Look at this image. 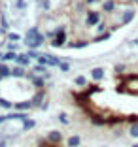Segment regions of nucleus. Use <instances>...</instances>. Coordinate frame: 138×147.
<instances>
[{
    "label": "nucleus",
    "mask_w": 138,
    "mask_h": 147,
    "mask_svg": "<svg viewBox=\"0 0 138 147\" xmlns=\"http://www.w3.org/2000/svg\"><path fill=\"white\" fill-rule=\"evenodd\" d=\"M46 40H48V38H46V34L40 32L38 26H30L29 30H27L25 40H23V42H25V45L29 49H40L44 43H46Z\"/></svg>",
    "instance_id": "f257e3e1"
},
{
    "label": "nucleus",
    "mask_w": 138,
    "mask_h": 147,
    "mask_svg": "<svg viewBox=\"0 0 138 147\" xmlns=\"http://www.w3.org/2000/svg\"><path fill=\"white\" fill-rule=\"evenodd\" d=\"M102 21V11H99V9H87V13L83 15V25L87 26V28H93V26H97L99 23Z\"/></svg>",
    "instance_id": "f03ea898"
},
{
    "label": "nucleus",
    "mask_w": 138,
    "mask_h": 147,
    "mask_svg": "<svg viewBox=\"0 0 138 147\" xmlns=\"http://www.w3.org/2000/svg\"><path fill=\"white\" fill-rule=\"evenodd\" d=\"M55 32H57V34H55V38L51 40V47H55V49L65 47V45H66V40H68V32H66V26H65V25L57 26Z\"/></svg>",
    "instance_id": "7ed1b4c3"
},
{
    "label": "nucleus",
    "mask_w": 138,
    "mask_h": 147,
    "mask_svg": "<svg viewBox=\"0 0 138 147\" xmlns=\"http://www.w3.org/2000/svg\"><path fill=\"white\" fill-rule=\"evenodd\" d=\"M25 79H29V81L32 83V87H34L36 91H38V89H46V81H48V79L44 78V76H40V74H34L32 70L27 74V78H25Z\"/></svg>",
    "instance_id": "20e7f679"
},
{
    "label": "nucleus",
    "mask_w": 138,
    "mask_h": 147,
    "mask_svg": "<svg viewBox=\"0 0 138 147\" xmlns=\"http://www.w3.org/2000/svg\"><path fill=\"white\" fill-rule=\"evenodd\" d=\"M121 91L125 92H138V76H131V78H123V85H121Z\"/></svg>",
    "instance_id": "39448f33"
},
{
    "label": "nucleus",
    "mask_w": 138,
    "mask_h": 147,
    "mask_svg": "<svg viewBox=\"0 0 138 147\" xmlns=\"http://www.w3.org/2000/svg\"><path fill=\"white\" fill-rule=\"evenodd\" d=\"M46 98H48V92H46V89H38V91H36V94L30 98V102H32V106H34V108L40 109V108H42V104L46 102Z\"/></svg>",
    "instance_id": "423d86ee"
},
{
    "label": "nucleus",
    "mask_w": 138,
    "mask_h": 147,
    "mask_svg": "<svg viewBox=\"0 0 138 147\" xmlns=\"http://www.w3.org/2000/svg\"><path fill=\"white\" fill-rule=\"evenodd\" d=\"M63 138H65V136H63V132H61V130H49L48 136H46V140H48L51 145H57V147L63 143Z\"/></svg>",
    "instance_id": "0eeeda50"
},
{
    "label": "nucleus",
    "mask_w": 138,
    "mask_h": 147,
    "mask_svg": "<svg viewBox=\"0 0 138 147\" xmlns=\"http://www.w3.org/2000/svg\"><path fill=\"white\" fill-rule=\"evenodd\" d=\"M134 17H136V9L134 8H129V9H125V11L121 13V26H125V25H129V23H133L134 21Z\"/></svg>",
    "instance_id": "6e6552de"
},
{
    "label": "nucleus",
    "mask_w": 138,
    "mask_h": 147,
    "mask_svg": "<svg viewBox=\"0 0 138 147\" xmlns=\"http://www.w3.org/2000/svg\"><path fill=\"white\" fill-rule=\"evenodd\" d=\"M89 119H91V125H95V126H106L108 125V117L99 115V113L89 111Z\"/></svg>",
    "instance_id": "1a4fd4ad"
},
{
    "label": "nucleus",
    "mask_w": 138,
    "mask_h": 147,
    "mask_svg": "<svg viewBox=\"0 0 138 147\" xmlns=\"http://www.w3.org/2000/svg\"><path fill=\"white\" fill-rule=\"evenodd\" d=\"M117 8V0H104V2H100V11L102 13H114Z\"/></svg>",
    "instance_id": "9d476101"
},
{
    "label": "nucleus",
    "mask_w": 138,
    "mask_h": 147,
    "mask_svg": "<svg viewBox=\"0 0 138 147\" xmlns=\"http://www.w3.org/2000/svg\"><path fill=\"white\" fill-rule=\"evenodd\" d=\"M104 76H106V70H104V66H95V68L91 70V79L95 83H100L104 79Z\"/></svg>",
    "instance_id": "9b49d317"
},
{
    "label": "nucleus",
    "mask_w": 138,
    "mask_h": 147,
    "mask_svg": "<svg viewBox=\"0 0 138 147\" xmlns=\"http://www.w3.org/2000/svg\"><path fill=\"white\" fill-rule=\"evenodd\" d=\"M27 74H29V72H27V68H25V66H21V64H15L12 68V78L13 79H23V78H27Z\"/></svg>",
    "instance_id": "f8f14e48"
},
{
    "label": "nucleus",
    "mask_w": 138,
    "mask_h": 147,
    "mask_svg": "<svg viewBox=\"0 0 138 147\" xmlns=\"http://www.w3.org/2000/svg\"><path fill=\"white\" fill-rule=\"evenodd\" d=\"M15 64H21V66H25V68H30V66H32V59H30L27 53H19Z\"/></svg>",
    "instance_id": "ddd939ff"
},
{
    "label": "nucleus",
    "mask_w": 138,
    "mask_h": 147,
    "mask_svg": "<svg viewBox=\"0 0 138 147\" xmlns=\"http://www.w3.org/2000/svg\"><path fill=\"white\" fill-rule=\"evenodd\" d=\"M34 106H32V102L30 100H23V102H15L13 104V109L15 111H29V109H32Z\"/></svg>",
    "instance_id": "4468645a"
},
{
    "label": "nucleus",
    "mask_w": 138,
    "mask_h": 147,
    "mask_svg": "<svg viewBox=\"0 0 138 147\" xmlns=\"http://www.w3.org/2000/svg\"><path fill=\"white\" fill-rule=\"evenodd\" d=\"M112 32H114V30H110V28H108L106 32H100V34H97L95 38L91 40V43H100V42H106V40H110V38H112Z\"/></svg>",
    "instance_id": "2eb2a0df"
},
{
    "label": "nucleus",
    "mask_w": 138,
    "mask_h": 147,
    "mask_svg": "<svg viewBox=\"0 0 138 147\" xmlns=\"http://www.w3.org/2000/svg\"><path fill=\"white\" fill-rule=\"evenodd\" d=\"M89 43H91L89 40H74V42L68 43V47H72V49H83V47H87Z\"/></svg>",
    "instance_id": "dca6fc26"
},
{
    "label": "nucleus",
    "mask_w": 138,
    "mask_h": 147,
    "mask_svg": "<svg viewBox=\"0 0 138 147\" xmlns=\"http://www.w3.org/2000/svg\"><path fill=\"white\" fill-rule=\"evenodd\" d=\"M66 145H68V147H80V145H82V136L72 134L68 140H66Z\"/></svg>",
    "instance_id": "f3484780"
},
{
    "label": "nucleus",
    "mask_w": 138,
    "mask_h": 147,
    "mask_svg": "<svg viewBox=\"0 0 138 147\" xmlns=\"http://www.w3.org/2000/svg\"><path fill=\"white\" fill-rule=\"evenodd\" d=\"M30 70H32L34 74H40V76H46V74L49 72L48 64H40V62H38V64H32V66H30Z\"/></svg>",
    "instance_id": "a211bd4d"
},
{
    "label": "nucleus",
    "mask_w": 138,
    "mask_h": 147,
    "mask_svg": "<svg viewBox=\"0 0 138 147\" xmlns=\"http://www.w3.org/2000/svg\"><path fill=\"white\" fill-rule=\"evenodd\" d=\"M0 74H2L6 79L12 78V68H10V64L6 61H0Z\"/></svg>",
    "instance_id": "6ab92c4d"
},
{
    "label": "nucleus",
    "mask_w": 138,
    "mask_h": 147,
    "mask_svg": "<svg viewBox=\"0 0 138 147\" xmlns=\"http://www.w3.org/2000/svg\"><path fill=\"white\" fill-rule=\"evenodd\" d=\"M74 85L80 87V89H85V87L89 85V79H87L85 76H76V78H74Z\"/></svg>",
    "instance_id": "aec40b11"
},
{
    "label": "nucleus",
    "mask_w": 138,
    "mask_h": 147,
    "mask_svg": "<svg viewBox=\"0 0 138 147\" xmlns=\"http://www.w3.org/2000/svg\"><path fill=\"white\" fill-rule=\"evenodd\" d=\"M34 126H36V121H34V119H30V117H27V119H23V125H21L23 132H29V130H32Z\"/></svg>",
    "instance_id": "412c9836"
},
{
    "label": "nucleus",
    "mask_w": 138,
    "mask_h": 147,
    "mask_svg": "<svg viewBox=\"0 0 138 147\" xmlns=\"http://www.w3.org/2000/svg\"><path fill=\"white\" fill-rule=\"evenodd\" d=\"M61 62H63V59H59V57L51 55V53H48V66H59Z\"/></svg>",
    "instance_id": "4be33fe9"
},
{
    "label": "nucleus",
    "mask_w": 138,
    "mask_h": 147,
    "mask_svg": "<svg viewBox=\"0 0 138 147\" xmlns=\"http://www.w3.org/2000/svg\"><path fill=\"white\" fill-rule=\"evenodd\" d=\"M27 6H29V2H27V0H13V9L23 11V9H27Z\"/></svg>",
    "instance_id": "5701e85b"
},
{
    "label": "nucleus",
    "mask_w": 138,
    "mask_h": 147,
    "mask_svg": "<svg viewBox=\"0 0 138 147\" xmlns=\"http://www.w3.org/2000/svg\"><path fill=\"white\" fill-rule=\"evenodd\" d=\"M13 104H15V102H10V100H6V98H2V96H0V108H2V109L12 111V109H13Z\"/></svg>",
    "instance_id": "b1692460"
},
{
    "label": "nucleus",
    "mask_w": 138,
    "mask_h": 147,
    "mask_svg": "<svg viewBox=\"0 0 138 147\" xmlns=\"http://www.w3.org/2000/svg\"><path fill=\"white\" fill-rule=\"evenodd\" d=\"M57 119H59V123H61V125H65V126H68V125H70V117L66 115L65 111H59Z\"/></svg>",
    "instance_id": "393cba45"
},
{
    "label": "nucleus",
    "mask_w": 138,
    "mask_h": 147,
    "mask_svg": "<svg viewBox=\"0 0 138 147\" xmlns=\"http://www.w3.org/2000/svg\"><path fill=\"white\" fill-rule=\"evenodd\" d=\"M4 61L6 62H10V61L15 62V61H17V51H10V49H8V51L4 53Z\"/></svg>",
    "instance_id": "a878e982"
},
{
    "label": "nucleus",
    "mask_w": 138,
    "mask_h": 147,
    "mask_svg": "<svg viewBox=\"0 0 138 147\" xmlns=\"http://www.w3.org/2000/svg\"><path fill=\"white\" fill-rule=\"evenodd\" d=\"M129 136H131V138H138V121L136 123H131V126H129Z\"/></svg>",
    "instance_id": "bb28decb"
},
{
    "label": "nucleus",
    "mask_w": 138,
    "mask_h": 147,
    "mask_svg": "<svg viewBox=\"0 0 138 147\" xmlns=\"http://www.w3.org/2000/svg\"><path fill=\"white\" fill-rule=\"evenodd\" d=\"M6 38L10 40V42H21V34H19V32H8V34H6Z\"/></svg>",
    "instance_id": "cd10ccee"
},
{
    "label": "nucleus",
    "mask_w": 138,
    "mask_h": 147,
    "mask_svg": "<svg viewBox=\"0 0 138 147\" xmlns=\"http://www.w3.org/2000/svg\"><path fill=\"white\" fill-rule=\"evenodd\" d=\"M27 55H29L30 59H32V61H38V59H40V55H42V53H40L38 49H27Z\"/></svg>",
    "instance_id": "c85d7f7f"
},
{
    "label": "nucleus",
    "mask_w": 138,
    "mask_h": 147,
    "mask_svg": "<svg viewBox=\"0 0 138 147\" xmlns=\"http://www.w3.org/2000/svg\"><path fill=\"white\" fill-rule=\"evenodd\" d=\"M59 70L61 72H68L70 70V59H63V62L59 64Z\"/></svg>",
    "instance_id": "c756f323"
},
{
    "label": "nucleus",
    "mask_w": 138,
    "mask_h": 147,
    "mask_svg": "<svg viewBox=\"0 0 138 147\" xmlns=\"http://www.w3.org/2000/svg\"><path fill=\"white\" fill-rule=\"evenodd\" d=\"M125 70H127V64H125V62H117V64L114 66V72H116V74H123Z\"/></svg>",
    "instance_id": "7c9ffc66"
},
{
    "label": "nucleus",
    "mask_w": 138,
    "mask_h": 147,
    "mask_svg": "<svg viewBox=\"0 0 138 147\" xmlns=\"http://www.w3.org/2000/svg\"><path fill=\"white\" fill-rule=\"evenodd\" d=\"M40 2V9H44V11H49V8H51V4H49V0H38Z\"/></svg>",
    "instance_id": "2f4dec72"
},
{
    "label": "nucleus",
    "mask_w": 138,
    "mask_h": 147,
    "mask_svg": "<svg viewBox=\"0 0 138 147\" xmlns=\"http://www.w3.org/2000/svg\"><path fill=\"white\" fill-rule=\"evenodd\" d=\"M19 47H21L19 42H10V40H8V49H10V51H19Z\"/></svg>",
    "instance_id": "473e14b6"
},
{
    "label": "nucleus",
    "mask_w": 138,
    "mask_h": 147,
    "mask_svg": "<svg viewBox=\"0 0 138 147\" xmlns=\"http://www.w3.org/2000/svg\"><path fill=\"white\" fill-rule=\"evenodd\" d=\"M108 30V25H106V21H100L99 25H97V32H106Z\"/></svg>",
    "instance_id": "72a5a7b5"
},
{
    "label": "nucleus",
    "mask_w": 138,
    "mask_h": 147,
    "mask_svg": "<svg viewBox=\"0 0 138 147\" xmlns=\"http://www.w3.org/2000/svg\"><path fill=\"white\" fill-rule=\"evenodd\" d=\"M55 34H57V32H55V30H48V32H46V38H49V40H53V38H55Z\"/></svg>",
    "instance_id": "f704fd0d"
},
{
    "label": "nucleus",
    "mask_w": 138,
    "mask_h": 147,
    "mask_svg": "<svg viewBox=\"0 0 138 147\" xmlns=\"http://www.w3.org/2000/svg\"><path fill=\"white\" fill-rule=\"evenodd\" d=\"M4 123H8V115H0V126L4 125Z\"/></svg>",
    "instance_id": "c9c22d12"
},
{
    "label": "nucleus",
    "mask_w": 138,
    "mask_h": 147,
    "mask_svg": "<svg viewBox=\"0 0 138 147\" xmlns=\"http://www.w3.org/2000/svg\"><path fill=\"white\" fill-rule=\"evenodd\" d=\"M0 147H8V140L6 138H0Z\"/></svg>",
    "instance_id": "e433bc0d"
},
{
    "label": "nucleus",
    "mask_w": 138,
    "mask_h": 147,
    "mask_svg": "<svg viewBox=\"0 0 138 147\" xmlns=\"http://www.w3.org/2000/svg\"><path fill=\"white\" fill-rule=\"evenodd\" d=\"M97 2H99V0H85V4H87V6H89V8H91V6H95V4H97Z\"/></svg>",
    "instance_id": "4c0bfd02"
},
{
    "label": "nucleus",
    "mask_w": 138,
    "mask_h": 147,
    "mask_svg": "<svg viewBox=\"0 0 138 147\" xmlns=\"http://www.w3.org/2000/svg\"><path fill=\"white\" fill-rule=\"evenodd\" d=\"M131 45H133V47H138V38H134V40H131Z\"/></svg>",
    "instance_id": "58836bf2"
},
{
    "label": "nucleus",
    "mask_w": 138,
    "mask_h": 147,
    "mask_svg": "<svg viewBox=\"0 0 138 147\" xmlns=\"http://www.w3.org/2000/svg\"><path fill=\"white\" fill-rule=\"evenodd\" d=\"M114 134H116V136H121V134H123V130H121V128H114Z\"/></svg>",
    "instance_id": "ea45409f"
},
{
    "label": "nucleus",
    "mask_w": 138,
    "mask_h": 147,
    "mask_svg": "<svg viewBox=\"0 0 138 147\" xmlns=\"http://www.w3.org/2000/svg\"><path fill=\"white\" fill-rule=\"evenodd\" d=\"M131 2H134V4H138V0H125V4H131Z\"/></svg>",
    "instance_id": "a19ab883"
},
{
    "label": "nucleus",
    "mask_w": 138,
    "mask_h": 147,
    "mask_svg": "<svg viewBox=\"0 0 138 147\" xmlns=\"http://www.w3.org/2000/svg\"><path fill=\"white\" fill-rule=\"evenodd\" d=\"M0 61H4V53L0 51Z\"/></svg>",
    "instance_id": "79ce46f5"
},
{
    "label": "nucleus",
    "mask_w": 138,
    "mask_h": 147,
    "mask_svg": "<svg viewBox=\"0 0 138 147\" xmlns=\"http://www.w3.org/2000/svg\"><path fill=\"white\" fill-rule=\"evenodd\" d=\"M4 79H6V78H4V76H2V74H0V81H4Z\"/></svg>",
    "instance_id": "37998d69"
},
{
    "label": "nucleus",
    "mask_w": 138,
    "mask_h": 147,
    "mask_svg": "<svg viewBox=\"0 0 138 147\" xmlns=\"http://www.w3.org/2000/svg\"><path fill=\"white\" fill-rule=\"evenodd\" d=\"M131 147H138V143H133V145H131Z\"/></svg>",
    "instance_id": "c03bdc74"
},
{
    "label": "nucleus",
    "mask_w": 138,
    "mask_h": 147,
    "mask_svg": "<svg viewBox=\"0 0 138 147\" xmlns=\"http://www.w3.org/2000/svg\"><path fill=\"white\" fill-rule=\"evenodd\" d=\"M0 92H2V89H0Z\"/></svg>",
    "instance_id": "a18cd8bd"
}]
</instances>
